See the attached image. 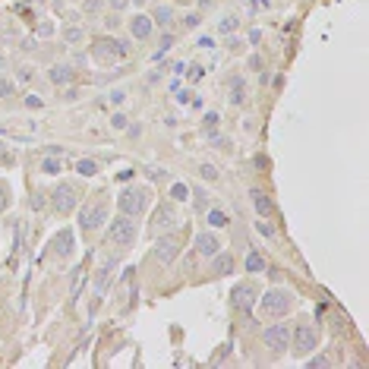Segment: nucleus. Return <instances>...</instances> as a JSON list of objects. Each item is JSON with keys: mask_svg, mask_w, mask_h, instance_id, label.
Segmentation results:
<instances>
[{"mask_svg": "<svg viewBox=\"0 0 369 369\" xmlns=\"http://www.w3.org/2000/svg\"><path fill=\"white\" fill-rule=\"evenodd\" d=\"M237 22H240L237 16H227V19L221 22V32H234V29H237Z\"/></svg>", "mask_w": 369, "mask_h": 369, "instance_id": "f704fd0d", "label": "nucleus"}, {"mask_svg": "<svg viewBox=\"0 0 369 369\" xmlns=\"http://www.w3.org/2000/svg\"><path fill=\"white\" fill-rule=\"evenodd\" d=\"M246 98V85L243 79H230V105H240Z\"/></svg>", "mask_w": 369, "mask_h": 369, "instance_id": "5701e85b", "label": "nucleus"}, {"mask_svg": "<svg viewBox=\"0 0 369 369\" xmlns=\"http://www.w3.org/2000/svg\"><path fill=\"white\" fill-rule=\"evenodd\" d=\"M250 199H253V209H256L259 218H271L274 214V202L265 190H250Z\"/></svg>", "mask_w": 369, "mask_h": 369, "instance_id": "9b49d317", "label": "nucleus"}, {"mask_svg": "<svg viewBox=\"0 0 369 369\" xmlns=\"http://www.w3.org/2000/svg\"><path fill=\"white\" fill-rule=\"evenodd\" d=\"M152 29H155V22H152V16H142V13H136L133 19H130V35L136 41H145L152 35Z\"/></svg>", "mask_w": 369, "mask_h": 369, "instance_id": "f8f14e48", "label": "nucleus"}, {"mask_svg": "<svg viewBox=\"0 0 369 369\" xmlns=\"http://www.w3.org/2000/svg\"><path fill=\"white\" fill-rule=\"evenodd\" d=\"M136 237H139V227H136V221L130 214H117L114 221H110V243L120 246V250H130L136 243Z\"/></svg>", "mask_w": 369, "mask_h": 369, "instance_id": "20e7f679", "label": "nucleus"}, {"mask_svg": "<svg viewBox=\"0 0 369 369\" xmlns=\"http://www.w3.org/2000/svg\"><path fill=\"white\" fill-rule=\"evenodd\" d=\"M193 199H196V209H209V196H205V190H193Z\"/></svg>", "mask_w": 369, "mask_h": 369, "instance_id": "2f4dec72", "label": "nucleus"}, {"mask_svg": "<svg viewBox=\"0 0 369 369\" xmlns=\"http://www.w3.org/2000/svg\"><path fill=\"white\" fill-rule=\"evenodd\" d=\"M199 22H202V16H199V13H186V19H183V25H186V29H196Z\"/></svg>", "mask_w": 369, "mask_h": 369, "instance_id": "72a5a7b5", "label": "nucleus"}, {"mask_svg": "<svg viewBox=\"0 0 369 369\" xmlns=\"http://www.w3.org/2000/svg\"><path fill=\"white\" fill-rule=\"evenodd\" d=\"M76 205H79V193H76L73 183L54 186V193H51V209L57 214H70V211H76Z\"/></svg>", "mask_w": 369, "mask_h": 369, "instance_id": "39448f33", "label": "nucleus"}, {"mask_svg": "<svg viewBox=\"0 0 369 369\" xmlns=\"http://www.w3.org/2000/svg\"><path fill=\"white\" fill-rule=\"evenodd\" d=\"M76 174H79V177H95V174H98V161L79 158V161H76Z\"/></svg>", "mask_w": 369, "mask_h": 369, "instance_id": "aec40b11", "label": "nucleus"}, {"mask_svg": "<svg viewBox=\"0 0 369 369\" xmlns=\"http://www.w3.org/2000/svg\"><path fill=\"white\" fill-rule=\"evenodd\" d=\"M170 196H174V202H186V199H190V186H186V183H174V186H170Z\"/></svg>", "mask_w": 369, "mask_h": 369, "instance_id": "a878e982", "label": "nucleus"}, {"mask_svg": "<svg viewBox=\"0 0 369 369\" xmlns=\"http://www.w3.org/2000/svg\"><path fill=\"white\" fill-rule=\"evenodd\" d=\"M110 123H114V130H126V117H123V114H114Z\"/></svg>", "mask_w": 369, "mask_h": 369, "instance_id": "e433bc0d", "label": "nucleus"}, {"mask_svg": "<svg viewBox=\"0 0 369 369\" xmlns=\"http://www.w3.org/2000/svg\"><path fill=\"white\" fill-rule=\"evenodd\" d=\"M262 66V57H250V70H259Z\"/></svg>", "mask_w": 369, "mask_h": 369, "instance_id": "a19ab883", "label": "nucleus"}, {"mask_svg": "<svg viewBox=\"0 0 369 369\" xmlns=\"http://www.w3.org/2000/svg\"><path fill=\"white\" fill-rule=\"evenodd\" d=\"M316 344H319V331H316L313 322H300L294 328V350L297 354H310V350H316Z\"/></svg>", "mask_w": 369, "mask_h": 369, "instance_id": "6e6552de", "label": "nucleus"}, {"mask_svg": "<svg viewBox=\"0 0 369 369\" xmlns=\"http://www.w3.org/2000/svg\"><path fill=\"white\" fill-rule=\"evenodd\" d=\"M256 294H259V290H256L253 281H243V284H237L234 290H230V303H234L243 316H250L253 303H256Z\"/></svg>", "mask_w": 369, "mask_h": 369, "instance_id": "1a4fd4ad", "label": "nucleus"}, {"mask_svg": "<svg viewBox=\"0 0 369 369\" xmlns=\"http://www.w3.org/2000/svg\"><path fill=\"white\" fill-rule=\"evenodd\" d=\"M13 92H16V82L6 79V76H0V98H10Z\"/></svg>", "mask_w": 369, "mask_h": 369, "instance_id": "cd10ccee", "label": "nucleus"}, {"mask_svg": "<svg viewBox=\"0 0 369 369\" xmlns=\"http://www.w3.org/2000/svg\"><path fill=\"white\" fill-rule=\"evenodd\" d=\"M73 246H76V237H73V230H60V234L54 237V243H51V250H54V256H70L73 253Z\"/></svg>", "mask_w": 369, "mask_h": 369, "instance_id": "4468645a", "label": "nucleus"}, {"mask_svg": "<svg viewBox=\"0 0 369 369\" xmlns=\"http://www.w3.org/2000/svg\"><path fill=\"white\" fill-rule=\"evenodd\" d=\"M130 54V45H126L123 38H98L95 45H92V57L98 60V63H117V60H123Z\"/></svg>", "mask_w": 369, "mask_h": 369, "instance_id": "7ed1b4c3", "label": "nucleus"}, {"mask_svg": "<svg viewBox=\"0 0 369 369\" xmlns=\"http://www.w3.org/2000/svg\"><path fill=\"white\" fill-rule=\"evenodd\" d=\"M218 123H221V114H218V110H209V114L202 117V130H205V133L218 130Z\"/></svg>", "mask_w": 369, "mask_h": 369, "instance_id": "393cba45", "label": "nucleus"}, {"mask_svg": "<svg viewBox=\"0 0 369 369\" xmlns=\"http://www.w3.org/2000/svg\"><path fill=\"white\" fill-rule=\"evenodd\" d=\"M107 221V205L105 202H89L79 209V227L82 230H98Z\"/></svg>", "mask_w": 369, "mask_h": 369, "instance_id": "0eeeda50", "label": "nucleus"}, {"mask_svg": "<svg viewBox=\"0 0 369 369\" xmlns=\"http://www.w3.org/2000/svg\"><path fill=\"white\" fill-rule=\"evenodd\" d=\"M114 268H117V262H105L98 268V278H95V287H98V294H105V290L110 287V278H114Z\"/></svg>", "mask_w": 369, "mask_h": 369, "instance_id": "a211bd4d", "label": "nucleus"}, {"mask_svg": "<svg viewBox=\"0 0 369 369\" xmlns=\"http://www.w3.org/2000/svg\"><path fill=\"white\" fill-rule=\"evenodd\" d=\"M25 105H29V107H41V98L38 95H29V98H25Z\"/></svg>", "mask_w": 369, "mask_h": 369, "instance_id": "ea45409f", "label": "nucleus"}, {"mask_svg": "<svg viewBox=\"0 0 369 369\" xmlns=\"http://www.w3.org/2000/svg\"><path fill=\"white\" fill-rule=\"evenodd\" d=\"M196 253L199 256H211L214 253H221V240H218V234H211V230H205V234H199L196 237Z\"/></svg>", "mask_w": 369, "mask_h": 369, "instance_id": "ddd939ff", "label": "nucleus"}, {"mask_svg": "<svg viewBox=\"0 0 369 369\" xmlns=\"http://www.w3.org/2000/svg\"><path fill=\"white\" fill-rule=\"evenodd\" d=\"M199 170H202V180H218V167L214 164H202Z\"/></svg>", "mask_w": 369, "mask_h": 369, "instance_id": "473e14b6", "label": "nucleus"}, {"mask_svg": "<svg viewBox=\"0 0 369 369\" xmlns=\"http://www.w3.org/2000/svg\"><path fill=\"white\" fill-rule=\"evenodd\" d=\"M310 366H313V369H316V366H328V357H313Z\"/></svg>", "mask_w": 369, "mask_h": 369, "instance_id": "4c0bfd02", "label": "nucleus"}, {"mask_svg": "<svg viewBox=\"0 0 369 369\" xmlns=\"http://www.w3.org/2000/svg\"><path fill=\"white\" fill-rule=\"evenodd\" d=\"M63 38L70 41V45H79V41L85 38V32L82 29H63Z\"/></svg>", "mask_w": 369, "mask_h": 369, "instance_id": "c85d7f7f", "label": "nucleus"}, {"mask_svg": "<svg viewBox=\"0 0 369 369\" xmlns=\"http://www.w3.org/2000/svg\"><path fill=\"white\" fill-rule=\"evenodd\" d=\"M294 306V294L287 287H271L259 297V316L262 319H281V316L290 313Z\"/></svg>", "mask_w": 369, "mask_h": 369, "instance_id": "f257e3e1", "label": "nucleus"}, {"mask_svg": "<svg viewBox=\"0 0 369 369\" xmlns=\"http://www.w3.org/2000/svg\"><path fill=\"white\" fill-rule=\"evenodd\" d=\"M170 224H177V211L174 205H161V209L155 211V230H164Z\"/></svg>", "mask_w": 369, "mask_h": 369, "instance_id": "f3484780", "label": "nucleus"}, {"mask_svg": "<svg viewBox=\"0 0 369 369\" xmlns=\"http://www.w3.org/2000/svg\"><path fill=\"white\" fill-rule=\"evenodd\" d=\"M256 230H259L262 237H274V224H271L268 218H259V221H256Z\"/></svg>", "mask_w": 369, "mask_h": 369, "instance_id": "bb28decb", "label": "nucleus"}, {"mask_svg": "<svg viewBox=\"0 0 369 369\" xmlns=\"http://www.w3.org/2000/svg\"><path fill=\"white\" fill-rule=\"evenodd\" d=\"M174 19V6H167V3H158L155 10H152V22L155 25H161V29H164V25Z\"/></svg>", "mask_w": 369, "mask_h": 369, "instance_id": "6ab92c4d", "label": "nucleus"}, {"mask_svg": "<svg viewBox=\"0 0 369 369\" xmlns=\"http://www.w3.org/2000/svg\"><path fill=\"white\" fill-rule=\"evenodd\" d=\"M6 205H10V186H6L3 180H0V214L6 211Z\"/></svg>", "mask_w": 369, "mask_h": 369, "instance_id": "c756f323", "label": "nucleus"}, {"mask_svg": "<svg viewBox=\"0 0 369 369\" xmlns=\"http://www.w3.org/2000/svg\"><path fill=\"white\" fill-rule=\"evenodd\" d=\"M60 170H63V164H60V158H57V155H48L45 161H41V174L54 177V174H60Z\"/></svg>", "mask_w": 369, "mask_h": 369, "instance_id": "4be33fe9", "label": "nucleus"}, {"mask_svg": "<svg viewBox=\"0 0 369 369\" xmlns=\"http://www.w3.org/2000/svg\"><path fill=\"white\" fill-rule=\"evenodd\" d=\"M243 265H246V271H265V259H262L256 250L246 253V262H243Z\"/></svg>", "mask_w": 369, "mask_h": 369, "instance_id": "b1692460", "label": "nucleus"}, {"mask_svg": "<svg viewBox=\"0 0 369 369\" xmlns=\"http://www.w3.org/2000/svg\"><path fill=\"white\" fill-rule=\"evenodd\" d=\"M123 98H126V92H120V89H117V92H110V101H114V105H120Z\"/></svg>", "mask_w": 369, "mask_h": 369, "instance_id": "58836bf2", "label": "nucleus"}, {"mask_svg": "<svg viewBox=\"0 0 369 369\" xmlns=\"http://www.w3.org/2000/svg\"><path fill=\"white\" fill-rule=\"evenodd\" d=\"M152 205V190L149 186H123L117 196V209L120 214H130V218H139V214Z\"/></svg>", "mask_w": 369, "mask_h": 369, "instance_id": "f03ea898", "label": "nucleus"}, {"mask_svg": "<svg viewBox=\"0 0 369 369\" xmlns=\"http://www.w3.org/2000/svg\"><path fill=\"white\" fill-rule=\"evenodd\" d=\"M205 221H209V224H211V227H218V230L230 224V218H227V214H224V211H221V209H209V214H205Z\"/></svg>", "mask_w": 369, "mask_h": 369, "instance_id": "412c9836", "label": "nucleus"}, {"mask_svg": "<svg viewBox=\"0 0 369 369\" xmlns=\"http://www.w3.org/2000/svg\"><path fill=\"white\" fill-rule=\"evenodd\" d=\"M48 79L54 82V85H70L73 82V66L70 63H54L48 70Z\"/></svg>", "mask_w": 369, "mask_h": 369, "instance_id": "2eb2a0df", "label": "nucleus"}, {"mask_svg": "<svg viewBox=\"0 0 369 369\" xmlns=\"http://www.w3.org/2000/svg\"><path fill=\"white\" fill-rule=\"evenodd\" d=\"M177 253H180L177 237H158V240H155V259H158V262L170 265V262L177 259Z\"/></svg>", "mask_w": 369, "mask_h": 369, "instance_id": "9d476101", "label": "nucleus"}, {"mask_svg": "<svg viewBox=\"0 0 369 369\" xmlns=\"http://www.w3.org/2000/svg\"><path fill=\"white\" fill-rule=\"evenodd\" d=\"M32 209H45V193H35V196H32Z\"/></svg>", "mask_w": 369, "mask_h": 369, "instance_id": "c9c22d12", "label": "nucleus"}, {"mask_svg": "<svg viewBox=\"0 0 369 369\" xmlns=\"http://www.w3.org/2000/svg\"><path fill=\"white\" fill-rule=\"evenodd\" d=\"M170 48H174V32H164V38H161V51H158L155 57H164V51H170Z\"/></svg>", "mask_w": 369, "mask_h": 369, "instance_id": "7c9ffc66", "label": "nucleus"}, {"mask_svg": "<svg viewBox=\"0 0 369 369\" xmlns=\"http://www.w3.org/2000/svg\"><path fill=\"white\" fill-rule=\"evenodd\" d=\"M265 347L271 350L274 357H281L290 347V325L287 322H271L265 328Z\"/></svg>", "mask_w": 369, "mask_h": 369, "instance_id": "423d86ee", "label": "nucleus"}, {"mask_svg": "<svg viewBox=\"0 0 369 369\" xmlns=\"http://www.w3.org/2000/svg\"><path fill=\"white\" fill-rule=\"evenodd\" d=\"M211 271H214V274H221V278H224V274H230V271H234V256H227V253H214V256H211Z\"/></svg>", "mask_w": 369, "mask_h": 369, "instance_id": "dca6fc26", "label": "nucleus"}]
</instances>
